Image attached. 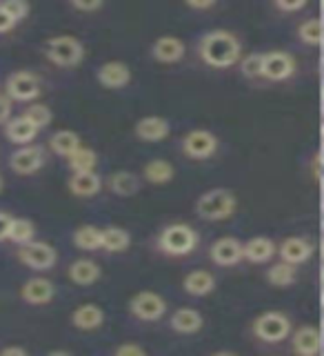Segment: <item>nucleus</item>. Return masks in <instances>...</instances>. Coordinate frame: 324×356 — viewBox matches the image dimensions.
<instances>
[{
    "mask_svg": "<svg viewBox=\"0 0 324 356\" xmlns=\"http://www.w3.org/2000/svg\"><path fill=\"white\" fill-rule=\"evenodd\" d=\"M198 51L200 58L209 67H216V70H229L242 58V44L238 36L227 29L207 31L198 44Z\"/></svg>",
    "mask_w": 324,
    "mask_h": 356,
    "instance_id": "1",
    "label": "nucleus"
},
{
    "mask_svg": "<svg viewBox=\"0 0 324 356\" xmlns=\"http://www.w3.org/2000/svg\"><path fill=\"white\" fill-rule=\"evenodd\" d=\"M236 209H238V198L227 187L207 189V192L200 194V198L196 200V214L209 222L227 220L236 214Z\"/></svg>",
    "mask_w": 324,
    "mask_h": 356,
    "instance_id": "2",
    "label": "nucleus"
},
{
    "mask_svg": "<svg viewBox=\"0 0 324 356\" xmlns=\"http://www.w3.org/2000/svg\"><path fill=\"white\" fill-rule=\"evenodd\" d=\"M155 245L162 254L180 259V256H189L198 248V232L187 222H171V225L160 229Z\"/></svg>",
    "mask_w": 324,
    "mask_h": 356,
    "instance_id": "3",
    "label": "nucleus"
},
{
    "mask_svg": "<svg viewBox=\"0 0 324 356\" xmlns=\"http://www.w3.org/2000/svg\"><path fill=\"white\" fill-rule=\"evenodd\" d=\"M253 337L262 341V343H269V345H278L289 339L291 334V318H289L284 312H262L260 316L253 318V325H251Z\"/></svg>",
    "mask_w": 324,
    "mask_h": 356,
    "instance_id": "4",
    "label": "nucleus"
},
{
    "mask_svg": "<svg viewBox=\"0 0 324 356\" xmlns=\"http://www.w3.org/2000/svg\"><path fill=\"white\" fill-rule=\"evenodd\" d=\"M44 56L56 65V67H76L85 58V47L83 42L74 36H53L44 44Z\"/></svg>",
    "mask_w": 324,
    "mask_h": 356,
    "instance_id": "5",
    "label": "nucleus"
},
{
    "mask_svg": "<svg viewBox=\"0 0 324 356\" xmlns=\"http://www.w3.org/2000/svg\"><path fill=\"white\" fill-rule=\"evenodd\" d=\"M16 256L22 265H27L33 272H47L58 261V252L44 241H29L18 245Z\"/></svg>",
    "mask_w": 324,
    "mask_h": 356,
    "instance_id": "6",
    "label": "nucleus"
},
{
    "mask_svg": "<svg viewBox=\"0 0 324 356\" xmlns=\"http://www.w3.org/2000/svg\"><path fill=\"white\" fill-rule=\"evenodd\" d=\"M129 312H131V316H136L138 321L155 323L164 316L167 298L160 296L158 292H149V289H144V292H138V294L131 296Z\"/></svg>",
    "mask_w": 324,
    "mask_h": 356,
    "instance_id": "7",
    "label": "nucleus"
},
{
    "mask_svg": "<svg viewBox=\"0 0 324 356\" xmlns=\"http://www.w3.org/2000/svg\"><path fill=\"white\" fill-rule=\"evenodd\" d=\"M296 74V60L289 51H269L262 54V74L260 78H266L271 83L289 81Z\"/></svg>",
    "mask_w": 324,
    "mask_h": 356,
    "instance_id": "8",
    "label": "nucleus"
},
{
    "mask_svg": "<svg viewBox=\"0 0 324 356\" xmlns=\"http://www.w3.org/2000/svg\"><path fill=\"white\" fill-rule=\"evenodd\" d=\"M44 163H47V156H44L42 147H36V145H20V147L9 156L11 172L18 176L36 174L42 170Z\"/></svg>",
    "mask_w": 324,
    "mask_h": 356,
    "instance_id": "9",
    "label": "nucleus"
},
{
    "mask_svg": "<svg viewBox=\"0 0 324 356\" xmlns=\"http://www.w3.org/2000/svg\"><path fill=\"white\" fill-rule=\"evenodd\" d=\"M218 145H220V140L214 131L194 129L182 138V152L189 156V159L205 161V159H211V156L218 152Z\"/></svg>",
    "mask_w": 324,
    "mask_h": 356,
    "instance_id": "10",
    "label": "nucleus"
},
{
    "mask_svg": "<svg viewBox=\"0 0 324 356\" xmlns=\"http://www.w3.org/2000/svg\"><path fill=\"white\" fill-rule=\"evenodd\" d=\"M5 92L9 100H20V103H29L40 96V81L36 74L31 72H14L5 83Z\"/></svg>",
    "mask_w": 324,
    "mask_h": 356,
    "instance_id": "11",
    "label": "nucleus"
},
{
    "mask_svg": "<svg viewBox=\"0 0 324 356\" xmlns=\"http://www.w3.org/2000/svg\"><path fill=\"white\" fill-rule=\"evenodd\" d=\"M209 259L218 267H233L242 261V243L233 236H222L211 243Z\"/></svg>",
    "mask_w": 324,
    "mask_h": 356,
    "instance_id": "12",
    "label": "nucleus"
},
{
    "mask_svg": "<svg viewBox=\"0 0 324 356\" xmlns=\"http://www.w3.org/2000/svg\"><path fill=\"white\" fill-rule=\"evenodd\" d=\"M53 296H56V285L49 278H42V276L27 278L20 287V298L25 300L27 305H47L53 300Z\"/></svg>",
    "mask_w": 324,
    "mask_h": 356,
    "instance_id": "13",
    "label": "nucleus"
},
{
    "mask_svg": "<svg viewBox=\"0 0 324 356\" xmlns=\"http://www.w3.org/2000/svg\"><path fill=\"white\" fill-rule=\"evenodd\" d=\"M314 252H316L314 243L302 236H289L278 245V250H275V254H280V261H284L289 265L307 263L311 256H314Z\"/></svg>",
    "mask_w": 324,
    "mask_h": 356,
    "instance_id": "14",
    "label": "nucleus"
},
{
    "mask_svg": "<svg viewBox=\"0 0 324 356\" xmlns=\"http://www.w3.org/2000/svg\"><path fill=\"white\" fill-rule=\"evenodd\" d=\"M96 81L105 89H122L131 83V67L122 60H109L98 67Z\"/></svg>",
    "mask_w": 324,
    "mask_h": 356,
    "instance_id": "15",
    "label": "nucleus"
},
{
    "mask_svg": "<svg viewBox=\"0 0 324 356\" xmlns=\"http://www.w3.org/2000/svg\"><path fill=\"white\" fill-rule=\"evenodd\" d=\"M133 134L144 143H160L171 134V125L162 116H144L133 125Z\"/></svg>",
    "mask_w": 324,
    "mask_h": 356,
    "instance_id": "16",
    "label": "nucleus"
},
{
    "mask_svg": "<svg viewBox=\"0 0 324 356\" xmlns=\"http://www.w3.org/2000/svg\"><path fill=\"white\" fill-rule=\"evenodd\" d=\"M185 54H187L185 42L180 38H176V36H160L158 40L151 44L153 60H158L162 65H176V63H180L185 58Z\"/></svg>",
    "mask_w": 324,
    "mask_h": 356,
    "instance_id": "17",
    "label": "nucleus"
},
{
    "mask_svg": "<svg viewBox=\"0 0 324 356\" xmlns=\"http://www.w3.org/2000/svg\"><path fill=\"white\" fill-rule=\"evenodd\" d=\"M67 189L76 198H94L103 189V178L96 172H83V174H71L67 181Z\"/></svg>",
    "mask_w": 324,
    "mask_h": 356,
    "instance_id": "18",
    "label": "nucleus"
},
{
    "mask_svg": "<svg viewBox=\"0 0 324 356\" xmlns=\"http://www.w3.org/2000/svg\"><path fill=\"white\" fill-rule=\"evenodd\" d=\"M291 337V350L298 356H316L320 354V332L316 325H302L296 332L289 334Z\"/></svg>",
    "mask_w": 324,
    "mask_h": 356,
    "instance_id": "19",
    "label": "nucleus"
},
{
    "mask_svg": "<svg viewBox=\"0 0 324 356\" xmlns=\"http://www.w3.org/2000/svg\"><path fill=\"white\" fill-rule=\"evenodd\" d=\"M67 276H69V281L74 285H80V287H89L100 281V276H103V270H100V265L92 259H78L74 261L69 267H67Z\"/></svg>",
    "mask_w": 324,
    "mask_h": 356,
    "instance_id": "20",
    "label": "nucleus"
},
{
    "mask_svg": "<svg viewBox=\"0 0 324 356\" xmlns=\"http://www.w3.org/2000/svg\"><path fill=\"white\" fill-rule=\"evenodd\" d=\"M278 245L266 236H253L247 243H242V261L249 263H269L275 256Z\"/></svg>",
    "mask_w": 324,
    "mask_h": 356,
    "instance_id": "21",
    "label": "nucleus"
},
{
    "mask_svg": "<svg viewBox=\"0 0 324 356\" xmlns=\"http://www.w3.org/2000/svg\"><path fill=\"white\" fill-rule=\"evenodd\" d=\"M105 323V312L96 303H85L78 305L71 312V325L80 332H94Z\"/></svg>",
    "mask_w": 324,
    "mask_h": 356,
    "instance_id": "22",
    "label": "nucleus"
},
{
    "mask_svg": "<svg viewBox=\"0 0 324 356\" xmlns=\"http://www.w3.org/2000/svg\"><path fill=\"white\" fill-rule=\"evenodd\" d=\"M169 327L176 334H187V337H189V334H196V332H200L205 327V316L194 307H180V309H176L171 314Z\"/></svg>",
    "mask_w": 324,
    "mask_h": 356,
    "instance_id": "23",
    "label": "nucleus"
},
{
    "mask_svg": "<svg viewBox=\"0 0 324 356\" xmlns=\"http://www.w3.org/2000/svg\"><path fill=\"white\" fill-rule=\"evenodd\" d=\"M216 276L211 274L209 270H194L185 276L182 281V289L189 294V296H209L211 292L216 289Z\"/></svg>",
    "mask_w": 324,
    "mask_h": 356,
    "instance_id": "24",
    "label": "nucleus"
},
{
    "mask_svg": "<svg viewBox=\"0 0 324 356\" xmlns=\"http://www.w3.org/2000/svg\"><path fill=\"white\" fill-rule=\"evenodd\" d=\"M38 127L31 125V122L25 116H16V118H9L5 122V136L7 140H11L14 145H27L33 138L38 136Z\"/></svg>",
    "mask_w": 324,
    "mask_h": 356,
    "instance_id": "25",
    "label": "nucleus"
},
{
    "mask_svg": "<svg viewBox=\"0 0 324 356\" xmlns=\"http://www.w3.org/2000/svg\"><path fill=\"white\" fill-rule=\"evenodd\" d=\"M131 245V234L125 227L118 225H109L105 229H100V250L111 252V254H120L129 250Z\"/></svg>",
    "mask_w": 324,
    "mask_h": 356,
    "instance_id": "26",
    "label": "nucleus"
},
{
    "mask_svg": "<svg viewBox=\"0 0 324 356\" xmlns=\"http://www.w3.org/2000/svg\"><path fill=\"white\" fill-rule=\"evenodd\" d=\"M107 187L111 194H116L120 198H129L133 194H138L140 189V178L133 174V172H127V170H120V172H114L109 176L107 181Z\"/></svg>",
    "mask_w": 324,
    "mask_h": 356,
    "instance_id": "27",
    "label": "nucleus"
},
{
    "mask_svg": "<svg viewBox=\"0 0 324 356\" xmlns=\"http://www.w3.org/2000/svg\"><path fill=\"white\" fill-rule=\"evenodd\" d=\"M173 176H176L173 165L164 159H153L142 167V178L151 185H167L173 181Z\"/></svg>",
    "mask_w": 324,
    "mask_h": 356,
    "instance_id": "28",
    "label": "nucleus"
},
{
    "mask_svg": "<svg viewBox=\"0 0 324 356\" xmlns=\"http://www.w3.org/2000/svg\"><path fill=\"white\" fill-rule=\"evenodd\" d=\"M83 145L80 136H78L76 131L71 129H60V131H56L53 136L49 138V147L53 154H58L62 156V159H67V156H71L78 147Z\"/></svg>",
    "mask_w": 324,
    "mask_h": 356,
    "instance_id": "29",
    "label": "nucleus"
},
{
    "mask_svg": "<svg viewBox=\"0 0 324 356\" xmlns=\"http://www.w3.org/2000/svg\"><path fill=\"white\" fill-rule=\"evenodd\" d=\"M67 165H69L71 174H83V172H96L98 165V154L89 147H78L71 156H67Z\"/></svg>",
    "mask_w": 324,
    "mask_h": 356,
    "instance_id": "30",
    "label": "nucleus"
},
{
    "mask_svg": "<svg viewBox=\"0 0 324 356\" xmlns=\"http://www.w3.org/2000/svg\"><path fill=\"white\" fill-rule=\"evenodd\" d=\"M266 281L278 289L291 287L296 283V265H289L284 261L273 263L269 270H266Z\"/></svg>",
    "mask_w": 324,
    "mask_h": 356,
    "instance_id": "31",
    "label": "nucleus"
},
{
    "mask_svg": "<svg viewBox=\"0 0 324 356\" xmlns=\"http://www.w3.org/2000/svg\"><path fill=\"white\" fill-rule=\"evenodd\" d=\"M36 236V225L29 220V218H11L9 220V227H7V241L22 245V243H29Z\"/></svg>",
    "mask_w": 324,
    "mask_h": 356,
    "instance_id": "32",
    "label": "nucleus"
},
{
    "mask_svg": "<svg viewBox=\"0 0 324 356\" xmlns=\"http://www.w3.org/2000/svg\"><path fill=\"white\" fill-rule=\"evenodd\" d=\"M74 245L83 252L100 250V227L96 225H80L74 232Z\"/></svg>",
    "mask_w": 324,
    "mask_h": 356,
    "instance_id": "33",
    "label": "nucleus"
},
{
    "mask_svg": "<svg viewBox=\"0 0 324 356\" xmlns=\"http://www.w3.org/2000/svg\"><path fill=\"white\" fill-rule=\"evenodd\" d=\"M298 38L307 47H318L322 42V22L320 18H307L305 22H300L298 27Z\"/></svg>",
    "mask_w": 324,
    "mask_h": 356,
    "instance_id": "34",
    "label": "nucleus"
},
{
    "mask_svg": "<svg viewBox=\"0 0 324 356\" xmlns=\"http://www.w3.org/2000/svg\"><path fill=\"white\" fill-rule=\"evenodd\" d=\"M22 116H25L31 122V125H36L38 129H44L51 122V118H53L51 109L47 105H31V107H27V111Z\"/></svg>",
    "mask_w": 324,
    "mask_h": 356,
    "instance_id": "35",
    "label": "nucleus"
},
{
    "mask_svg": "<svg viewBox=\"0 0 324 356\" xmlns=\"http://www.w3.org/2000/svg\"><path fill=\"white\" fill-rule=\"evenodd\" d=\"M240 63V72L242 76H247V78H260L262 74V54H249V56H244Z\"/></svg>",
    "mask_w": 324,
    "mask_h": 356,
    "instance_id": "36",
    "label": "nucleus"
},
{
    "mask_svg": "<svg viewBox=\"0 0 324 356\" xmlns=\"http://www.w3.org/2000/svg\"><path fill=\"white\" fill-rule=\"evenodd\" d=\"M0 7L7 11L9 18L14 20L16 25H18L20 20H25L29 16V3H27V0H5V3L0 5Z\"/></svg>",
    "mask_w": 324,
    "mask_h": 356,
    "instance_id": "37",
    "label": "nucleus"
},
{
    "mask_svg": "<svg viewBox=\"0 0 324 356\" xmlns=\"http://www.w3.org/2000/svg\"><path fill=\"white\" fill-rule=\"evenodd\" d=\"M114 354L116 356H144V354H147V350H144L142 345H138V343H122L114 350Z\"/></svg>",
    "mask_w": 324,
    "mask_h": 356,
    "instance_id": "38",
    "label": "nucleus"
},
{
    "mask_svg": "<svg viewBox=\"0 0 324 356\" xmlns=\"http://www.w3.org/2000/svg\"><path fill=\"white\" fill-rule=\"evenodd\" d=\"M309 0H273V5L284 11V14H293V11H300L307 7Z\"/></svg>",
    "mask_w": 324,
    "mask_h": 356,
    "instance_id": "39",
    "label": "nucleus"
},
{
    "mask_svg": "<svg viewBox=\"0 0 324 356\" xmlns=\"http://www.w3.org/2000/svg\"><path fill=\"white\" fill-rule=\"evenodd\" d=\"M71 7L78 11H85V14H92V11H98L103 7L105 0H69Z\"/></svg>",
    "mask_w": 324,
    "mask_h": 356,
    "instance_id": "40",
    "label": "nucleus"
},
{
    "mask_svg": "<svg viewBox=\"0 0 324 356\" xmlns=\"http://www.w3.org/2000/svg\"><path fill=\"white\" fill-rule=\"evenodd\" d=\"M11 118V100L7 96H0V125Z\"/></svg>",
    "mask_w": 324,
    "mask_h": 356,
    "instance_id": "41",
    "label": "nucleus"
},
{
    "mask_svg": "<svg viewBox=\"0 0 324 356\" xmlns=\"http://www.w3.org/2000/svg\"><path fill=\"white\" fill-rule=\"evenodd\" d=\"M14 27H16V22L9 18V14H7L3 7H0V33H7V31H11Z\"/></svg>",
    "mask_w": 324,
    "mask_h": 356,
    "instance_id": "42",
    "label": "nucleus"
},
{
    "mask_svg": "<svg viewBox=\"0 0 324 356\" xmlns=\"http://www.w3.org/2000/svg\"><path fill=\"white\" fill-rule=\"evenodd\" d=\"M185 3L191 7V9H198V11H205V9H211L218 0H185Z\"/></svg>",
    "mask_w": 324,
    "mask_h": 356,
    "instance_id": "43",
    "label": "nucleus"
},
{
    "mask_svg": "<svg viewBox=\"0 0 324 356\" xmlns=\"http://www.w3.org/2000/svg\"><path fill=\"white\" fill-rule=\"evenodd\" d=\"M29 352L22 348V345H11V348L0 350V356H27Z\"/></svg>",
    "mask_w": 324,
    "mask_h": 356,
    "instance_id": "44",
    "label": "nucleus"
},
{
    "mask_svg": "<svg viewBox=\"0 0 324 356\" xmlns=\"http://www.w3.org/2000/svg\"><path fill=\"white\" fill-rule=\"evenodd\" d=\"M11 216L7 211H0V241H7V227H9Z\"/></svg>",
    "mask_w": 324,
    "mask_h": 356,
    "instance_id": "45",
    "label": "nucleus"
},
{
    "mask_svg": "<svg viewBox=\"0 0 324 356\" xmlns=\"http://www.w3.org/2000/svg\"><path fill=\"white\" fill-rule=\"evenodd\" d=\"M311 170H314V181L320 178V154L314 156V161H311Z\"/></svg>",
    "mask_w": 324,
    "mask_h": 356,
    "instance_id": "46",
    "label": "nucleus"
},
{
    "mask_svg": "<svg viewBox=\"0 0 324 356\" xmlns=\"http://www.w3.org/2000/svg\"><path fill=\"white\" fill-rule=\"evenodd\" d=\"M3 189H5V178L0 176V192H3Z\"/></svg>",
    "mask_w": 324,
    "mask_h": 356,
    "instance_id": "47",
    "label": "nucleus"
}]
</instances>
